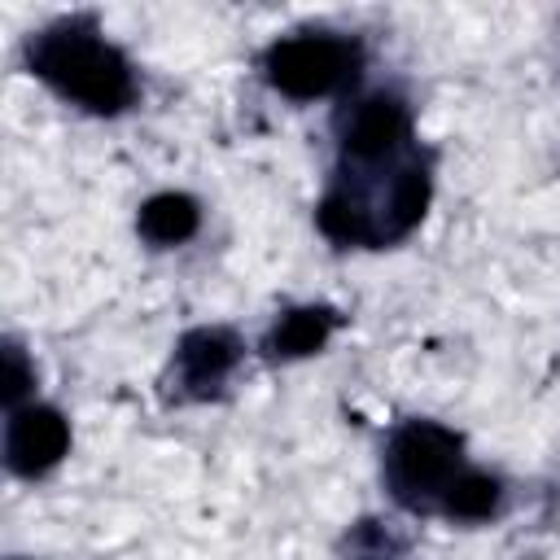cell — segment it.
<instances>
[{"instance_id": "1", "label": "cell", "mask_w": 560, "mask_h": 560, "mask_svg": "<svg viewBox=\"0 0 560 560\" xmlns=\"http://www.w3.org/2000/svg\"><path fill=\"white\" fill-rule=\"evenodd\" d=\"M26 61L48 88L92 114H118L136 101V74L127 57L83 22L39 31L26 48Z\"/></svg>"}, {"instance_id": "2", "label": "cell", "mask_w": 560, "mask_h": 560, "mask_svg": "<svg viewBox=\"0 0 560 560\" xmlns=\"http://www.w3.org/2000/svg\"><path fill=\"white\" fill-rule=\"evenodd\" d=\"M464 468L468 464L459 433L433 420H407L385 446V481L394 499L411 512H442V499Z\"/></svg>"}, {"instance_id": "3", "label": "cell", "mask_w": 560, "mask_h": 560, "mask_svg": "<svg viewBox=\"0 0 560 560\" xmlns=\"http://www.w3.org/2000/svg\"><path fill=\"white\" fill-rule=\"evenodd\" d=\"M262 70L271 79V88H280L293 101H315L328 92H341L359 79L363 70V48L346 35H328V31H306V35H289L280 44L267 48Z\"/></svg>"}, {"instance_id": "4", "label": "cell", "mask_w": 560, "mask_h": 560, "mask_svg": "<svg viewBox=\"0 0 560 560\" xmlns=\"http://www.w3.org/2000/svg\"><path fill=\"white\" fill-rule=\"evenodd\" d=\"M407 140H411V109L394 92H372L341 118V162L346 166L398 162V158H407Z\"/></svg>"}, {"instance_id": "5", "label": "cell", "mask_w": 560, "mask_h": 560, "mask_svg": "<svg viewBox=\"0 0 560 560\" xmlns=\"http://www.w3.org/2000/svg\"><path fill=\"white\" fill-rule=\"evenodd\" d=\"M70 446V429L61 420V411L52 407H18L9 411V429H4V464L18 477H39L48 472Z\"/></svg>"}, {"instance_id": "6", "label": "cell", "mask_w": 560, "mask_h": 560, "mask_svg": "<svg viewBox=\"0 0 560 560\" xmlns=\"http://www.w3.org/2000/svg\"><path fill=\"white\" fill-rule=\"evenodd\" d=\"M241 359V341L228 328H192L175 350V381L184 398H210Z\"/></svg>"}, {"instance_id": "7", "label": "cell", "mask_w": 560, "mask_h": 560, "mask_svg": "<svg viewBox=\"0 0 560 560\" xmlns=\"http://www.w3.org/2000/svg\"><path fill=\"white\" fill-rule=\"evenodd\" d=\"M337 324H341V315L332 306H293V311H284L271 324L262 350H267V359H302V354H315L332 337Z\"/></svg>"}, {"instance_id": "8", "label": "cell", "mask_w": 560, "mask_h": 560, "mask_svg": "<svg viewBox=\"0 0 560 560\" xmlns=\"http://www.w3.org/2000/svg\"><path fill=\"white\" fill-rule=\"evenodd\" d=\"M197 223H201V210L184 192H158L140 206V236L153 245H179L197 232Z\"/></svg>"}, {"instance_id": "9", "label": "cell", "mask_w": 560, "mask_h": 560, "mask_svg": "<svg viewBox=\"0 0 560 560\" xmlns=\"http://www.w3.org/2000/svg\"><path fill=\"white\" fill-rule=\"evenodd\" d=\"M494 508H499V481L477 472V468H464L442 499V512L459 516V521H486Z\"/></svg>"}, {"instance_id": "10", "label": "cell", "mask_w": 560, "mask_h": 560, "mask_svg": "<svg viewBox=\"0 0 560 560\" xmlns=\"http://www.w3.org/2000/svg\"><path fill=\"white\" fill-rule=\"evenodd\" d=\"M402 542L381 525V521H359L346 547V560H398Z\"/></svg>"}, {"instance_id": "11", "label": "cell", "mask_w": 560, "mask_h": 560, "mask_svg": "<svg viewBox=\"0 0 560 560\" xmlns=\"http://www.w3.org/2000/svg\"><path fill=\"white\" fill-rule=\"evenodd\" d=\"M31 385H35V372H31V363H26V354H22V346H4V381H0V398H4V407L9 411H18V402L31 394Z\"/></svg>"}]
</instances>
